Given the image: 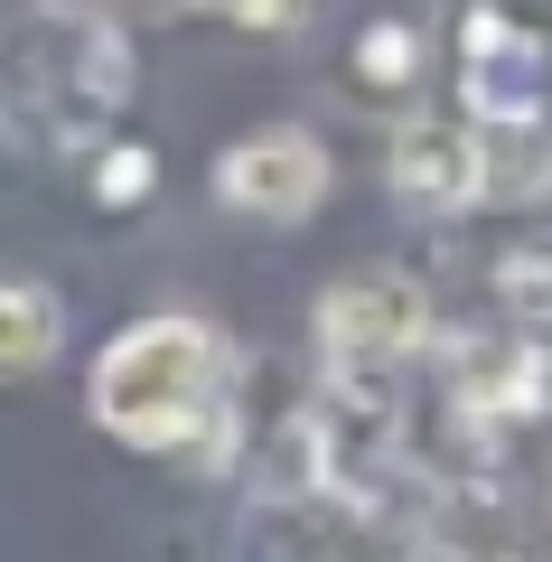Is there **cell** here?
<instances>
[{"label": "cell", "instance_id": "obj_1", "mask_svg": "<svg viewBox=\"0 0 552 562\" xmlns=\"http://www.w3.org/2000/svg\"><path fill=\"white\" fill-rule=\"evenodd\" d=\"M94 422L132 450H169V460L216 469L235 450V357L206 319H132L94 357Z\"/></svg>", "mask_w": 552, "mask_h": 562}, {"label": "cell", "instance_id": "obj_2", "mask_svg": "<svg viewBox=\"0 0 552 562\" xmlns=\"http://www.w3.org/2000/svg\"><path fill=\"white\" fill-rule=\"evenodd\" d=\"M122 94H132V47L94 10L0 38V140L20 150H76L103 113H122Z\"/></svg>", "mask_w": 552, "mask_h": 562}, {"label": "cell", "instance_id": "obj_3", "mask_svg": "<svg viewBox=\"0 0 552 562\" xmlns=\"http://www.w3.org/2000/svg\"><path fill=\"white\" fill-rule=\"evenodd\" d=\"M431 338V301L403 272H347L318 301V357L337 366V384H394V366Z\"/></svg>", "mask_w": 552, "mask_h": 562}, {"label": "cell", "instance_id": "obj_4", "mask_svg": "<svg viewBox=\"0 0 552 562\" xmlns=\"http://www.w3.org/2000/svg\"><path fill=\"white\" fill-rule=\"evenodd\" d=\"M318 198H328V140L300 122H272V132H244L235 150H216V206L254 225H300Z\"/></svg>", "mask_w": 552, "mask_h": 562}, {"label": "cell", "instance_id": "obj_5", "mask_svg": "<svg viewBox=\"0 0 552 562\" xmlns=\"http://www.w3.org/2000/svg\"><path fill=\"white\" fill-rule=\"evenodd\" d=\"M543 38L515 29L506 10H469L459 29V94H469V122H543Z\"/></svg>", "mask_w": 552, "mask_h": 562}, {"label": "cell", "instance_id": "obj_6", "mask_svg": "<svg viewBox=\"0 0 552 562\" xmlns=\"http://www.w3.org/2000/svg\"><path fill=\"white\" fill-rule=\"evenodd\" d=\"M384 179L413 216H459L477 206V122H450V113H413L384 150Z\"/></svg>", "mask_w": 552, "mask_h": 562}, {"label": "cell", "instance_id": "obj_7", "mask_svg": "<svg viewBox=\"0 0 552 562\" xmlns=\"http://www.w3.org/2000/svg\"><path fill=\"white\" fill-rule=\"evenodd\" d=\"M552 188V132L543 122H477V206H525Z\"/></svg>", "mask_w": 552, "mask_h": 562}, {"label": "cell", "instance_id": "obj_8", "mask_svg": "<svg viewBox=\"0 0 552 562\" xmlns=\"http://www.w3.org/2000/svg\"><path fill=\"white\" fill-rule=\"evenodd\" d=\"M57 347H66V310H57V291H47V281L0 272V375H38Z\"/></svg>", "mask_w": 552, "mask_h": 562}, {"label": "cell", "instance_id": "obj_9", "mask_svg": "<svg viewBox=\"0 0 552 562\" xmlns=\"http://www.w3.org/2000/svg\"><path fill=\"white\" fill-rule=\"evenodd\" d=\"M496 301H506V319H525V338L552 328V235L496 254Z\"/></svg>", "mask_w": 552, "mask_h": 562}, {"label": "cell", "instance_id": "obj_10", "mask_svg": "<svg viewBox=\"0 0 552 562\" xmlns=\"http://www.w3.org/2000/svg\"><path fill=\"white\" fill-rule=\"evenodd\" d=\"M421 66H431V47H421L413 20H365V38H356V76L375 85V94H413Z\"/></svg>", "mask_w": 552, "mask_h": 562}, {"label": "cell", "instance_id": "obj_11", "mask_svg": "<svg viewBox=\"0 0 552 562\" xmlns=\"http://www.w3.org/2000/svg\"><path fill=\"white\" fill-rule=\"evenodd\" d=\"M150 179H159L150 150H140V140H113V150L94 160V179H85V188H94V206H140V198H150Z\"/></svg>", "mask_w": 552, "mask_h": 562}, {"label": "cell", "instance_id": "obj_12", "mask_svg": "<svg viewBox=\"0 0 552 562\" xmlns=\"http://www.w3.org/2000/svg\"><path fill=\"white\" fill-rule=\"evenodd\" d=\"M198 10H225V20H244V29H300L309 20V0H198Z\"/></svg>", "mask_w": 552, "mask_h": 562}, {"label": "cell", "instance_id": "obj_13", "mask_svg": "<svg viewBox=\"0 0 552 562\" xmlns=\"http://www.w3.org/2000/svg\"><path fill=\"white\" fill-rule=\"evenodd\" d=\"M421 562H459V553H421Z\"/></svg>", "mask_w": 552, "mask_h": 562}]
</instances>
